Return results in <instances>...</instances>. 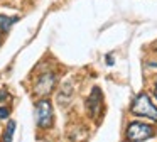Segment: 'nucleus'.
Masks as SVG:
<instances>
[{
	"mask_svg": "<svg viewBox=\"0 0 157 142\" xmlns=\"http://www.w3.org/2000/svg\"><path fill=\"white\" fill-rule=\"evenodd\" d=\"M14 130H15V122L10 120L7 125V128H5V134H4V142H12V139H14Z\"/></svg>",
	"mask_w": 157,
	"mask_h": 142,
	"instance_id": "nucleus-7",
	"label": "nucleus"
},
{
	"mask_svg": "<svg viewBox=\"0 0 157 142\" xmlns=\"http://www.w3.org/2000/svg\"><path fill=\"white\" fill-rule=\"evenodd\" d=\"M10 115V108L7 107H0V120H4V118H9Z\"/></svg>",
	"mask_w": 157,
	"mask_h": 142,
	"instance_id": "nucleus-8",
	"label": "nucleus"
},
{
	"mask_svg": "<svg viewBox=\"0 0 157 142\" xmlns=\"http://www.w3.org/2000/svg\"><path fill=\"white\" fill-rule=\"evenodd\" d=\"M36 120L37 127L48 128L52 125V107L49 100H41L36 103Z\"/></svg>",
	"mask_w": 157,
	"mask_h": 142,
	"instance_id": "nucleus-4",
	"label": "nucleus"
},
{
	"mask_svg": "<svg viewBox=\"0 0 157 142\" xmlns=\"http://www.w3.org/2000/svg\"><path fill=\"white\" fill-rule=\"evenodd\" d=\"M130 112H132L133 115H137V117L157 120V108H155V105L152 103L150 97H149V95H145V93H140L139 97L133 100Z\"/></svg>",
	"mask_w": 157,
	"mask_h": 142,
	"instance_id": "nucleus-1",
	"label": "nucleus"
},
{
	"mask_svg": "<svg viewBox=\"0 0 157 142\" xmlns=\"http://www.w3.org/2000/svg\"><path fill=\"white\" fill-rule=\"evenodd\" d=\"M86 107H88V112L91 117H98V113L101 112V91L98 86L91 90V95L86 100Z\"/></svg>",
	"mask_w": 157,
	"mask_h": 142,
	"instance_id": "nucleus-5",
	"label": "nucleus"
},
{
	"mask_svg": "<svg viewBox=\"0 0 157 142\" xmlns=\"http://www.w3.org/2000/svg\"><path fill=\"white\" fill-rule=\"evenodd\" d=\"M155 97H157V86H155Z\"/></svg>",
	"mask_w": 157,
	"mask_h": 142,
	"instance_id": "nucleus-10",
	"label": "nucleus"
},
{
	"mask_svg": "<svg viewBox=\"0 0 157 142\" xmlns=\"http://www.w3.org/2000/svg\"><path fill=\"white\" fill-rule=\"evenodd\" d=\"M17 17H9V15H0V32H7L15 22H17Z\"/></svg>",
	"mask_w": 157,
	"mask_h": 142,
	"instance_id": "nucleus-6",
	"label": "nucleus"
},
{
	"mask_svg": "<svg viewBox=\"0 0 157 142\" xmlns=\"http://www.w3.org/2000/svg\"><path fill=\"white\" fill-rule=\"evenodd\" d=\"M56 86V74L52 71H44L37 76L34 83V93L39 97H48Z\"/></svg>",
	"mask_w": 157,
	"mask_h": 142,
	"instance_id": "nucleus-3",
	"label": "nucleus"
},
{
	"mask_svg": "<svg viewBox=\"0 0 157 142\" xmlns=\"http://www.w3.org/2000/svg\"><path fill=\"white\" fill-rule=\"evenodd\" d=\"M7 98V91H0V100H5Z\"/></svg>",
	"mask_w": 157,
	"mask_h": 142,
	"instance_id": "nucleus-9",
	"label": "nucleus"
},
{
	"mask_svg": "<svg viewBox=\"0 0 157 142\" xmlns=\"http://www.w3.org/2000/svg\"><path fill=\"white\" fill-rule=\"evenodd\" d=\"M155 130H154L152 125L144 124V122H132L127 128V139L130 142H142L147 139L154 137Z\"/></svg>",
	"mask_w": 157,
	"mask_h": 142,
	"instance_id": "nucleus-2",
	"label": "nucleus"
}]
</instances>
